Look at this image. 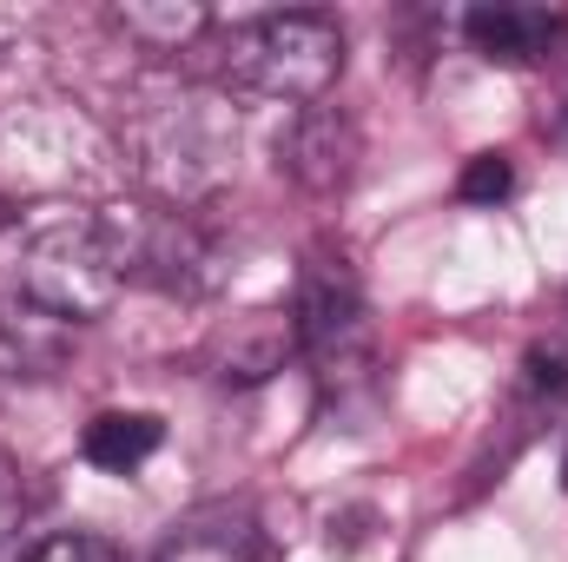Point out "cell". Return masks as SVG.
<instances>
[{
    "label": "cell",
    "mask_w": 568,
    "mask_h": 562,
    "mask_svg": "<svg viewBox=\"0 0 568 562\" xmlns=\"http://www.w3.org/2000/svg\"><path fill=\"white\" fill-rule=\"evenodd\" d=\"M7 265H13V298H27L33 311H47L60 324L100 318L126 284L100 212H87V205H33V212H20L13 239H7Z\"/></svg>",
    "instance_id": "cell-1"
},
{
    "label": "cell",
    "mask_w": 568,
    "mask_h": 562,
    "mask_svg": "<svg viewBox=\"0 0 568 562\" xmlns=\"http://www.w3.org/2000/svg\"><path fill=\"white\" fill-rule=\"evenodd\" d=\"M219 73L284 107H317L344 73V27L331 13H265L225 33Z\"/></svg>",
    "instance_id": "cell-2"
},
{
    "label": "cell",
    "mask_w": 568,
    "mask_h": 562,
    "mask_svg": "<svg viewBox=\"0 0 568 562\" xmlns=\"http://www.w3.org/2000/svg\"><path fill=\"white\" fill-rule=\"evenodd\" d=\"M106 239H113V259H120V279L159 284V291H212L219 284V259L205 245V232L179 212H145V205H113L100 212Z\"/></svg>",
    "instance_id": "cell-3"
},
{
    "label": "cell",
    "mask_w": 568,
    "mask_h": 562,
    "mask_svg": "<svg viewBox=\"0 0 568 562\" xmlns=\"http://www.w3.org/2000/svg\"><path fill=\"white\" fill-rule=\"evenodd\" d=\"M291 324H297V351H311L317 364H351L364 351L357 272L344 259H311V272L297 284V304H291Z\"/></svg>",
    "instance_id": "cell-4"
},
{
    "label": "cell",
    "mask_w": 568,
    "mask_h": 562,
    "mask_svg": "<svg viewBox=\"0 0 568 562\" xmlns=\"http://www.w3.org/2000/svg\"><path fill=\"white\" fill-rule=\"evenodd\" d=\"M357 159H364V140L337 107H304L291 120V133L278 140V165L304 192H344Z\"/></svg>",
    "instance_id": "cell-5"
},
{
    "label": "cell",
    "mask_w": 568,
    "mask_h": 562,
    "mask_svg": "<svg viewBox=\"0 0 568 562\" xmlns=\"http://www.w3.org/2000/svg\"><path fill=\"white\" fill-rule=\"evenodd\" d=\"M463 33L483 60L496 67H536L556 53V40L568 33V20L556 7H529V0H496V7H469Z\"/></svg>",
    "instance_id": "cell-6"
},
{
    "label": "cell",
    "mask_w": 568,
    "mask_h": 562,
    "mask_svg": "<svg viewBox=\"0 0 568 562\" xmlns=\"http://www.w3.org/2000/svg\"><path fill=\"white\" fill-rule=\"evenodd\" d=\"M152 562H258V523L245 503H212V510H192Z\"/></svg>",
    "instance_id": "cell-7"
},
{
    "label": "cell",
    "mask_w": 568,
    "mask_h": 562,
    "mask_svg": "<svg viewBox=\"0 0 568 562\" xmlns=\"http://www.w3.org/2000/svg\"><path fill=\"white\" fill-rule=\"evenodd\" d=\"M67 358V324L33 311L27 298H0V371L7 378H53Z\"/></svg>",
    "instance_id": "cell-8"
},
{
    "label": "cell",
    "mask_w": 568,
    "mask_h": 562,
    "mask_svg": "<svg viewBox=\"0 0 568 562\" xmlns=\"http://www.w3.org/2000/svg\"><path fill=\"white\" fill-rule=\"evenodd\" d=\"M297 351V324L291 311H252L232 324L225 351H219V378L225 384H265L272 371H284V358Z\"/></svg>",
    "instance_id": "cell-9"
},
{
    "label": "cell",
    "mask_w": 568,
    "mask_h": 562,
    "mask_svg": "<svg viewBox=\"0 0 568 562\" xmlns=\"http://www.w3.org/2000/svg\"><path fill=\"white\" fill-rule=\"evenodd\" d=\"M159 443H165V423L152 411H100L80 436V456L93 470H106V476H133Z\"/></svg>",
    "instance_id": "cell-10"
},
{
    "label": "cell",
    "mask_w": 568,
    "mask_h": 562,
    "mask_svg": "<svg viewBox=\"0 0 568 562\" xmlns=\"http://www.w3.org/2000/svg\"><path fill=\"white\" fill-rule=\"evenodd\" d=\"M113 20L152 53H185L212 27V13L199 0H133V7H113Z\"/></svg>",
    "instance_id": "cell-11"
},
{
    "label": "cell",
    "mask_w": 568,
    "mask_h": 562,
    "mask_svg": "<svg viewBox=\"0 0 568 562\" xmlns=\"http://www.w3.org/2000/svg\"><path fill=\"white\" fill-rule=\"evenodd\" d=\"M456 192H463L469 205H503V199L516 192V159H509V152H476V159L463 165Z\"/></svg>",
    "instance_id": "cell-12"
},
{
    "label": "cell",
    "mask_w": 568,
    "mask_h": 562,
    "mask_svg": "<svg viewBox=\"0 0 568 562\" xmlns=\"http://www.w3.org/2000/svg\"><path fill=\"white\" fill-rule=\"evenodd\" d=\"M27 562H120V550H113L106 536H87V530H73V536H47V543H40Z\"/></svg>",
    "instance_id": "cell-13"
},
{
    "label": "cell",
    "mask_w": 568,
    "mask_h": 562,
    "mask_svg": "<svg viewBox=\"0 0 568 562\" xmlns=\"http://www.w3.org/2000/svg\"><path fill=\"white\" fill-rule=\"evenodd\" d=\"M20 516H27V476L0 456V543L20 530Z\"/></svg>",
    "instance_id": "cell-14"
}]
</instances>
